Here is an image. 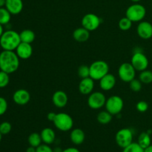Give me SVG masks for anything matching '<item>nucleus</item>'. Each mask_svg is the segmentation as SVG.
I'll list each match as a JSON object with an SVG mask.
<instances>
[{"label":"nucleus","instance_id":"nucleus-1","mask_svg":"<svg viewBox=\"0 0 152 152\" xmlns=\"http://www.w3.org/2000/svg\"><path fill=\"white\" fill-rule=\"evenodd\" d=\"M19 58L13 50H4L0 53V71L10 74L19 67Z\"/></svg>","mask_w":152,"mask_h":152},{"label":"nucleus","instance_id":"nucleus-2","mask_svg":"<svg viewBox=\"0 0 152 152\" xmlns=\"http://www.w3.org/2000/svg\"><path fill=\"white\" fill-rule=\"evenodd\" d=\"M20 43L21 39L19 34L13 30L4 31L0 37V46L4 50L14 51Z\"/></svg>","mask_w":152,"mask_h":152},{"label":"nucleus","instance_id":"nucleus-3","mask_svg":"<svg viewBox=\"0 0 152 152\" xmlns=\"http://www.w3.org/2000/svg\"><path fill=\"white\" fill-rule=\"evenodd\" d=\"M90 77L94 80H99L109 73V65L103 60H96L89 66Z\"/></svg>","mask_w":152,"mask_h":152},{"label":"nucleus","instance_id":"nucleus-4","mask_svg":"<svg viewBox=\"0 0 152 152\" xmlns=\"http://www.w3.org/2000/svg\"><path fill=\"white\" fill-rule=\"evenodd\" d=\"M146 15V9L139 3H134L127 8L126 16L132 22H140L143 20Z\"/></svg>","mask_w":152,"mask_h":152},{"label":"nucleus","instance_id":"nucleus-5","mask_svg":"<svg viewBox=\"0 0 152 152\" xmlns=\"http://www.w3.org/2000/svg\"><path fill=\"white\" fill-rule=\"evenodd\" d=\"M53 123L55 127L61 132H68L72 129L74 126V120L72 117L66 113L56 114Z\"/></svg>","mask_w":152,"mask_h":152},{"label":"nucleus","instance_id":"nucleus-6","mask_svg":"<svg viewBox=\"0 0 152 152\" xmlns=\"http://www.w3.org/2000/svg\"><path fill=\"white\" fill-rule=\"evenodd\" d=\"M105 109L112 115H118L124 107V102L120 96L114 95L106 99Z\"/></svg>","mask_w":152,"mask_h":152},{"label":"nucleus","instance_id":"nucleus-7","mask_svg":"<svg viewBox=\"0 0 152 152\" xmlns=\"http://www.w3.org/2000/svg\"><path fill=\"white\" fill-rule=\"evenodd\" d=\"M133 137L134 134L132 129L124 128L117 132L115 135V141L120 148H124L133 142Z\"/></svg>","mask_w":152,"mask_h":152},{"label":"nucleus","instance_id":"nucleus-8","mask_svg":"<svg viewBox=\"0 0 152 152\" xmlns=\"http://www.w3.org/2000/svg\"><path fill=\"white\" fill-rule=\"evenodd\" d=\"M136 70L130 62L121 64L118 69V76L120 80L125 83H130L135 78Z\"/></svg>","mask_w":152,"mask_h":152},{"label":"nucleus","instance_id":"nucleus-9","mask_svg":"<svg viewBox=\"0 0 152 152\" xmlns=\"http://www.w3.org/2000/svg\"><path fill=\"white\" fill-rule=\"evenodd\" d=\"M131 63L137 71L141 72L148 68L149 62L147 56L142 51L136 50V52H134Z\"/></svg>","mask_w":152,"mask_h":152},{"label":"nucleus","instance_id":"nucleus-10","mask_svg":"<svg viewBox=\"0 0 152 152\" xmlns=\"http://www.w3.org/2000/svg\"><path fill=\"white\" fill-rule=\"evenodd\" d=\"M106 97L102 92L94 91L89 94L88 98V105L91 109L98 110L105 106Z\"/></svg>","mask_w":152,"mask_h":152},{"label":"nucleus","instance_id":"nucleus-11","mask_svg":"<svg viewBox=\"0 0 152 152\" xmlns=\"http://www.w3.org/2000/svg\"><path fill=\"white\" fill-rule=\"evenodd\" d=\"M100 24V19L94 13H87L82 19V26L90 32L97 29Z\"/></svg>","mask_w":152,"mask_h":152},{"label":"nucleus","instance_id":"nucleus-12","mask_svg":"<svg viewBox=\"0 0 152 152\" xmlns=\"http://www.w3.org/2000/svg\"><path fill=\"white\" fill-rule=\"evenodd\" d=\"M137 33L142 39H149L152 37V24L147 21H141L137 25Z\"/></svg>","mask_w":152,"mask_h":152},{"label":"nucleus","instance_id":"nucleus-13","mask_svg":"<svg viewBox=\"0 0 152 152\" xmlns=\"http://www.w3.org/2000/svg\"><path fill=\"white\" fill-rule=\"evenodd\" d=\"M13 100L16 105H25L31 100V94L25 89H19L13 93Z\"/></svg>","mask_w":152,"mask_h":152},{"label":"nucleus","instance_id":"nucleus-14","mask_svg":"<svg viewBox=\"0 0 152 152\" xmlns=\"http://www.w3.org/2000/svg\"><path fill=\"white\" fill-rule=\"evenodd\" d=\"M15 52L19 56L20 59H28L32 56L33 53V48L31 46V44L26 42H21L20 44L18 45L16 49L15 50Z\"/></svg>","mask_w":152,"mask_h":152},{"label":"nucleus","instance_id":"nucleus-15","mask_svg":"<svg viewBox=\"0 0 152 152\" xmlns=\"http://www.w3.org/2000/svg\"><path fill=\"white\" fill-rule=\"evenodd\" d=\"M68 101V95L63 91H56L52 96V102L58 108H65Z\"/></svg>","mask_w":152,"mask_h":152},{"label":"nucleus","instance_id":"nucleus-16","mask_svg":"<svg viewBox=\"0 0 152 152\" xmlns=\"http://www.w3.org/2000/svg\"><path fill=\"white\" fill-rule=\"evenodd\" d=\"M94 88V80L90 77L82 79L79 84V91L83 95H89L93 92Z\"/></svg>","mask_w":152,"mask_h":152},{"label":"nucleus","instance_id":"nucleus-17","mask_svg":"<svg viewBox=\"0 0 152 152\" xmlns=\"http://www.w3.org/2000/svg\"><path fill=\"white\" fill-rule=\"evenodd\" d=\"M99 81L101 89L105 91H108L114 88L117 80H116L115 76L108 73L106 75L104 76L102 79H100Z\"/></svg>","mask_w":152,"mask_h":152},{"label":"nucleus","instance_id":"nucleus-18","mask_svg":"<svg viewBox=\"0 0 152 152\" xmlns=\"http://www.w3.org/2000/svg\"><path fill=\"white\" fill-rule=\"evenodd\" d=\"M23 6L22 0H6L4 7L12 15H17L23 10Z\"/></svg>","mask_w":152,"mask_h":152},{"label":"nucleus","instance_id":"nucleus-19","mask_svg":"<svg viewBox=\"0 0 152 152\" xmlns=\"http://www.w3.org/2000/svg\"><path fill=\"white\" fill-rule=\"evenodd\" d=\"M73 37L76 42H85L88 41L90 37V31H88L83 27L78 28L74 30V33H73Z\"/></svg>","mask_w":152,"mask_h":152},{"label":"nucleus","instance_id":"nucleus-20","mask_svg":"<svg viewBox=\"0 0 152 152\" xmlns=\"http://www.w3.org/2000/svg\"><path fill=\"white\" fill-rule=\"evenodd\" d=\"M40 135H41L42 142L47 145H50L53 142H54L55 139H56V134L51 128L43 129L40 133Z\"/></svg>","mask_w":152,"mask_h":152},{"label":"nucleus","instance_id":"nucleus-21","mask_svg":"<svg viewBox=\"0 0 152 152\" xmlns=\"http://www.w3.org/2000/svg\"><path fill=\"white\" fill-rule=\"evenodd\" d=\"M70 139L71 142L74 145H81L83 143L86 139V134L84 132L80 129H73L70 134Z\"/></svg>","mask_w":152,"mask_h":152},{"label":"nucleus","instance_id":"nucleus-22","mask_svg":"<svg viewBox=\"0 0 152 152\" xmlns=\"http://www.w3.org/2000/svg\"><path fill=\"white\" fill-rule=\"evenodd\" d=\"M19 36H20L21 42H22L30 43V44H31L36 39L35 33L30 29L23 30L19 34Z\"/></svg>","mask_w":152,"mask_h":152},{"label":"nucleus","instance_id":"nucleus-23","mask_svg":"<svg viewBox=\"0 0 152 152\" xmlns=\"http://www.w3.org/2000/svg\"><path fill=\"white\" fill-rule=\"evenodd\" d=\"M113 115L110 114L108 111H102L98 113L96 120L98 123L102 125H107L110 123L112 120Z\"/></svg>","mask_w":152,"mask_h":152},{"label":"nucleus","instance_id":"nucleus-24","mask_svg":"<svg viewBox=\"0 0 152 152\" xmlns=\"http://www.w3.org/2000/svg\"><path fill=\"white\" fill-rule=\"evenodd\" d=\"M137 142L142 148H144V149H145V148H147L148 146H149L151 144V140L149 134L147 132L141 133L139 135Z\"/></svg>","mask_w":152,"mask_h":152},{"label":"nucleus","instance_id":"nucleus-25","mask_svg":"<svg viewBox=\"0 0 152 152\" xmlns=\"http://www.w3.org/2000/svg\"><path fill=\"white\" fill-rule=\"evenodd\" d=\"M28 143L31 146L35 147V148H37L38 146H39L42 144V138L40 134L37 133V132H34V133H31V134L28 137Z\"/></svg>","mask_w":152,"mask_h":152},{"label":"nucleus","instance_id":"nucleus-26","mask_svg":"<svg viewBox=\"0 0 152 152\" xmlns=\"http://www.w3.org/2000/svg\"><path fill=\"white\" fill-rule=\"evenodd\" d=\"M11 13L7 10L5 7H0V24L6 25L9 24L11 19Z\"/></svg>","mask_w":152,"mask_h":152},{"label":"nucleus","instance_id":"nucleus-27","mask_svg":"<svg viewBox=\"0 0 152 152\" xmlns=\"http://www.w3.org/2000/svg\"><path fill=\"white\" fill-rule=\"evenodd\" d=\"M139 80L142 84H150L152 83V71L144 70L139 75Z\"/></svg>","mask_w":152,"mask_h":152},{"label":"nucleus","instance_id":"nucleus-28","mask_svg":"<svg viewBox=\"0 0 152 152\" xmlns=\"http://www.w3.org/2000/svg\"><path fill=\"white\" fill-rule=\"evenodd\" d=\"M132 23H133V22H132L129 18L125 16V17L122 18V19H120V22H119L118 23V25L120 30H122V31H127L131 29V28L132 27Z\"/></svg>","mask_w":152,"mask_h":152},{"label":"nucleus","instance_id":"nucleus-29","mask_svg":"<svg viewBox=\"0 0 152 152\" xmlns=\"http://www.w3.org/2000/svg\"><path fill=\"white\" fill-rule=\"evenodd\" d=\"M123 152H144V148L138 144V142H132L130 145L123 148Z\"/></svg>","mask_w":152,"mask_h":152},{"label":"nucleus","instance_id":"nucleus-30","mask_svg":"<svg viewBox=\"0 0 152 152\" xmlns=\"http://www.w3.org/2000/svg\"><path fill=\"white\" fill-rule=\"evenodd\" d=\"M10 83V76L9 74L3 71H0V88L7 87Z\"/></svg>","mask_w":152,"mask_h":152},{"label":"nucleus","instance_id":"nucleus-31","mask_svg":"<svg viewBox=\"0 0 152 152\" xmlns=\"http://www.w3.org/2000/svg\"><path fill=\"white\" fill-rule=\"evenodd\" d=\"M77 73H78L79 77L81 79L89 77H90V68H89V66L86 65H80V66L79 67Z\"/></svg>","mask_w":152,"mask_h":152},{"label":"nucleus","instance_id":"nucleus-32","mask_svg":"<svg viewBox=\"0 0 152 152\" xmlns=\"http://www.w3.org/2000/svg\"><path fill=\"white\" fill-rule=\"evenodd\" d=\"M142 83H141V81L139 79L137 80V79L134 78L129 83L130 88L132 89V91H133L134 92L140 91L141 89H142Z\"/></svg>","mask_w":152,"mask_h":152},{"label":"nucleus","instance_id":"nucleus-33","mask_svg":"<svg viewBox=\"0 0 152 152\" xmlns=\"http://www.w3.org/2000/svg\"><path fill=\"white\" fill-rule=\"evenodd\" d=\"M12 126L9 122L4 121L0 124V132L2 135L8 134L11 132Z\"/></svg>","mask_w":152,"mask_h":152},{"label":"nucleus","instance_id":"nucleus-34","mask_svg":"<svg viewBox=\"0 0 152 152\" xmlns=\"http://www.w3.org/2000/svg\"><path fill=\"white\" fill-rule=\"evenodd\" d=\"M8 108V104L5 98L0 96V116H2L7 111Z\"/></svg>","mask_w":152,"mask_h":152},{"label":"nucleus","instance_id":"nucleus-35","mask_svg":"<svg viewBox=\"0 0 152 152\" xmlns=\"http://www.w3.org/2000/svg\"><path fill=\"white\" fill-rule=\"evenodd\" d=\"M137 110L140 113H145L148 109V104L145 101H140L137 103Z\"/></svg>","mask_w":152,"mask_h":152},{"label":"nucleus","instance_id":"nucleus-36","mask_svg":"<svg viewBox=\"0 0 152 152\" xmlns=\"http://www.w3.org/2000/svg\"><path fill=\"white\" fill-rule=\"evenodd\" d=\"M37 152H53V150L47 144H41L37 148Z\"/></svg>","mask_w":152,"mask_h":152},{"label":"nucleus","instance_id":"nucleus-37","mask_svg":"<svg viewBox=\"0 0 152 152\" xmlns=\"http://www.w3.org/2000/svg\"><path fill=\"white\" fill-rule=\"evenodd\" d=\"M56 113H53V112H49L47 115V119L50 122H53L54 120L55 117H56Z\"/></svg>","mask_w":152,"mask_h":152},{"label":"nucleus","instance_id":"nucleus-38","mask_svg":"<svg viewBox=\"0 0 152 152\" xmlns=\"http://www.w3.org/2000/svg\"><path fill=\"white\" fill-rule=\"evenodd\" d=\"M62 152H80V150L77 149V148H74V147H70V148H67L64 149Z\"/></svg>","mask_w":152,"mask_h":152},{"label":"nucleus","instance_id":"nucleus-39","mask_svg":"<svg viewBox=\"0 0 152 152\" xmlns=\"http://www.w3.org/2000/svg\"><path fill=\"white\" fill-rule=\"evenodd\" d=\"M26 152H37V148L30 145V147H28L26 149Z\"/></svg>","mask_w":152,"mask_h":152},{"label":"nucleus","instance_id":"nucleus-40","mask_svg":"<svg viewBox=\"0 0 152 152\" xmlns=\"http://www.w3.org/2000/svg\"><path fill=\"white\" fill-rule=\"evenodd\" d=\"M144 152H152V145H149V146H148L147 148H145V149H144Z\"/></svg>","mask_w":152,"mask_h":152},{"label":"nucleus","instance_id":"nucleus-41","mask_svg":"<svg viewBox=\"0 0 152 152\" xmlns=\"http://www.w3.org/2000/svg\"><path fill=\"white\" fill-rule=\"evenodd\" d=\"M6 0H0V7H3L5 6Z\"/></svg>","mask_w":152,"mask_h":152},{"label":"nucleus","instance_id":"nucleus-42","mask_svg":"<svg viewBox=\"0 0 152 152\" xmlns=\"http://www.w3.org/2000/svg\"><path fill=\"white\" fill-rule=\"evenodd\" d=\"M3 33H4V28H3V25L0 24V37L2 35Z\"/></svg>","mask_w":152,"mask_h":152},{"label":"nucleus","instance_id":"nucleus-43","mask_svg":"<svg viewBox=\"0 0 152 152\" xmlns=\"http://www.w3.org/2000/svg\"><path fill=\"white\" fill-rule=\"evenodd\" d=\"M53 150V152H62V151H63V150H62L60 148H59V147H56V148H55Z\"/></svg>","mask_w":152,"mask_h":152},{"label":"nucleus","instance_id":"nucleus-44","mask_svg":"<svg viewBox=\"0 0 152 152\" xmlns=\"http://www.w3.org/2000/svg\"><path fill=\"white\" fill-rule=\"evenodd\" d=\"M131 1H132V2H134V3H138L139 1H140L141 0H131Z\"/></svg>","mask_w":152,"mask_h":152},{"label":"nucleus","instance_id":"nucleus-45","mask_svg":"<svg viewBox=\"0 0 152 152\" xmlns=\"http://www.w3.org/2000/svg\"><path fill=\"white\" fill-rule=\"evenodd\" d=\"M1 138H2V134H1V132H0V141L1 140Z\"/></svg>","mask_w":152,"mask_h":152}]
</instances>
